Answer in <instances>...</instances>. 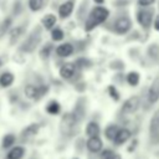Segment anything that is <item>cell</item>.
I'll return each mask as SVG.
<instances>
[{"label":"cell","mask_w":159,"mask_h":159,"mask_svg":"<svg viewBox=\"0 0 159 159\" xmlns=\"http://www.w3.org/2000/svg\"><path fill=\"white\" fill-rule=\"evenodd\" d=\"M76 124H77V120H76L75 116L72 114V112H67L62 116L61 124H60V130L63 135H70L73 132Z\"/></svg>","instance_id":"cell-3"},{"label":"cell","mask_w":159,"mask_h":159,"mask_svg":"<svg viewBox=\"0 0 159 159\" xmlns=\"http://www.w3.org/2000/svg\"><path fill=\"white\" fill-rule=\"evenodd\" d=\"M75 51V47L72 43L70 42H65V43H61L56 47V55L58 57H68L73 53Z\"/></svg>","instance_id":"cell-11"},{"label":"cell","mask_w":159,"mask_h":159,"mask_svg":"<svg viewBox=\"0 0 159 159\" xmlns=\"http://www.w3.org/2000/svg\"><path fill=\"white\" fill-rule=\"evenodd\" d=\"M11 22H12L11 17H6V19L2 20V22H1V25H0V37H2V36L5 35V32L10 29Z\"/></svg>","instance_id":"cell-29"},{"label":"cell","mask_w":159,"mask_h":159,"mask_svg":"<svg viewBox=\"0 0 159 159\" xmlns=\"http://www.w3.org/2000/svg\"><path fill=\"white\" fill-rule=\"evenodd\" d=\"M147 98H148V102L152 103V104L155 103L159 99V76H157L153 80V82H152V84L148 89Z\"/></svg>","instance_id":"cell-8"},{"label":"cell","mask_w":159,"mask_h":159,"mask_svg":"<svg viewBox=\"0 0 159 159\" xmlns=\"http://www.w3.org/2000/svg\"><path fill=\"white\" fill-rule=\"evenodd\" d=\"M24 31H25V26H16L15 29H12L10 31V43L16 42L20 39V36L24 34Z\"/></svg>","instance_id":"cell-19"},{"label":"cell","mask_w":159,"mask_h":159,"mask_svg":"<svg viewBox=\"0 0 159 159\" xmlns=\"http://www.w3.org/2000/svg\"><path fill=\"white\" fill-rule=\"evenodd\" d=\"M154 2H155V0H138V1H137V4H138L139 6H142V7L150 6V5H153Z\"/></svg>","instance_id":"cell-34"},{"label":"cell","mask_w":159,"mask_h":159,"mask_svg":"<svg viewBox=\"0 0 159 159\" xmlns=\"http://www.w3.org/2000/svg\"><path fill=\"white\" fill-rule=\"evenodd\" d=\"M43 6V0H29V7L32 11H39Z\"/></svg>","instance_id":"cell-31"},{"label":"cell","mask_w":159,"mask_h":159,"mask_svg":"<svg viewBox=\"0 0 159 159\" xmlns=\"http://www.w3.org/2000/svg\"><path fill=\"white\" fill-rule=\"evenodd\" d=\"M152 20H153L152 10H140L137 12V21L139 22V25H142V27L148 29L152 25Z\"/></svg>","instance_id":"cell-6"},{"label":"cell","mask_w":159,"mask_h":159,"mask_svg":"<svg viewBox=\"0 0 159 159\" xmlns=\"http://www.w3.org/2000/svg\"><path fill=\"white\" fill-rule=\"evenodd\" d=\"M31 159H36V158H31Z\"/></svg>","instance_id":"cell-41"},{"label":"cell","mask_w":159,"mask_h":159,"mask_svg":"<svg viewBox=\"0 0 159 159\" xmlns=\"http://www.w3.org/2000/svg\"><path fill=\"white\" fill-rule=\"evenodd\" d=\"M91 65H92V62H91L88 58H84V57H80V58H77L76 62H75L76 68H77V67H78V68H88V67H91Z\"/></svg>","instance_id":"cell-27"},{"label":"cell","mask_w":159,"mask_h":159,"mask_svg":"<svg viewBox=\"0 0 159 159\" xmlns=\"http://www.w3.org/2000/svg\"><path fill=\"white\" fill-rule=\"evenodd\" d=\"M135 147H137V140H133V142H132V147H130V148H128V152H132Z\"/></svg>","instance_id":"cell-38"},{"label":"cell","mask_w":159,"mask_h":159,"mask_svg":"<svg viewBox=\"0 0 159 159\" xmlns=\"http://www.w3.org/2000/svg\"><path fill=\"white\" fill-rule=\"evenodd\" d=\"M39 129H40V125L36 124V123H32V124L27 125V127L21 132V138H22V139L32 138V137H35V135L37 134Z\"/></svg>","instance_id":"cell-14"},{"label":"cell","mask_w":159,"mask_h":159,"mask_svg":"<svg viewBox=\"0 0 159 159\" xmlns=\"http://www.w3.org/2000/svg\"><path fill=\"white\" fill-rule=\"evenodd\" d=\"M40 42H41V29L36 27L27 36V39L22 42V45L20 46V50L22 52H32V51H35V48L37 47V45Z\"/></svg>","instance_id":"cell-2"},{"label":"cell","mask_w":159,"mask_h":159,"mask_svg":"<svg viewBox=\"0 0 159 159\" xmlns=\"http://www.w3.org/2000/svg\"><path fill=\"white\" fill-rule=\"evenodd\" d=\"M20 10H21V2H20V0H17V1L14 4V14L17 15V14L20 12Z\"/></svg>","instance_id":"cell-36"},{"label":"cell","mask_w":159,"mask_h":159,"mask_svg":"<svg viewBox=\"0 0 159 159\" xmlns=\"http://www.w3.org/2000/svg\"><path fill=\"white\" fill-rule=\"evenodd\" d=\"M125 80H127V82H128V84H129V86L135 87V86L139 83L140 76H139V73H138V72H135V71H130V72H128V73H127Z\"/></svg>","instance_id":"cell-20"},{"label":"cell","mask_w":159,"mask_h":159,"mask_svg":"<svg viewBox=\"0 0 159 159\" xmlns=\"http://www.w3.org/2000/svg\"><path fill=\"white\" fill-rule=\"evenodd\" d=\"M99 125L97 122H89L87 125H86V134L88 137H98L99 134Z\"/></svg>","instance_id":"cell-15"},{"label":"cell","mask_w":159,"mask_h":159,"mask_svg":"<svg viewBox=\"0 0 159 159\" xmlns=\"http://www.w3.org/2000/svg\"><path fill=\"white\" fill-rule=\"evenodd\" d=\"M149 129H150V133H153V132H159V109L155 111V113L153 114V117H152V119H150Z\"/></svg>","instance_id":"cell-25"},{"label":"cell","mask_w":159,"mask_h":159,"mask_svg":"<svg viewBox=\"0 0 159 159\" xmlns=\"http://www.w3.org/2000/svg\"><path fill=\"white\" fill-rule=\"evenodd\" d=\"M130 138V130L127 129V128H119L118 133L116 134L114 139H113V143L116 145H122L123 143H125L128 139Z\"/></svg>","instance_id":"cell-13"},{"label":"cell","mask_w":159,"mask_h":159,"mask_svg":"<svg viewBox=\"0 0 159 159\" xmlns=\"http://www.w3.org/2000/svg\"><path fill=\"white\" fill-rule=\"evenodd\" d=\"M118 130H119V127H118V125H116V124H109V125H107V128H106V130H104V135H106V138H107L108 140H112V142H113V139H114L116 134L118 133Z\"/></svg>","instance_id":"cell-22"},{"label":"cell","mask_w":159,"mask_h":159,"mask_svg":"<svg viewBox=\"0 0 159 159\" xmlns=\"http://www.w3.org/2000/svg\"><path fill=\"white\" fill-rule=\"evenodd\" d=\"M56 20L57 19H56V16L53 14H47V15H45L42 17V25H43V27L46 30H50V29H52L55 26Z\"/></svg>","instance_id":"cell-17"},{"label":"cell","mask_w":159,"mask_h":159,"mask_svg":"<svg viewBox=\"0 0 159 159\" xmlns=\"http://www.w3.org/2000/svg\"><path fill=\"white\" fill-rule=\"evenodd\" d=\"M132 27V21L127 16H120L114 21V31L117 34H127Z\"/></svg>","instance_id":"cell-5"},{"label":"cell","mask_w":159,"mask_h":159,"mask_svg":"<svg viewBox=\"0 0 159 159\" xmlns=\"http://www.w3.org/2000/svg\"><path fill=\"white\" fill-rule=\"evenodd\" d=\"M72 114L75 116L77 123H80L84 118V116H86V98L84 97H81V98L77 99Z\"/></svg>","instance_id":"cell-7"},{"label":"cell","mask_w":159,"mask_h":159,"mask_svg":"<svg viewBox=\"0 0 159 159\" xmlns=\"http://www.w3.org/2000/svg\"><path fill=\"white\" fill-rule=\"evenodd\" d=\"M14 82V75L11 72H4L0 76V86L1 87H9Z\"/></svg>","instance_id":"cell-18"},{"label":"cell","mask_w":159,"mask_h":159,"mask_svg":"<svg viewBox=\"0 0 159 159\" xmlns=\"http://www.w3.org/2000/svg\"><path fill=\"white\" fill-rule=\"evenodd\" d=\"M139 106H140V98L138 96H132L124 101L120 111L124 114H130V113H134L139 108Z\"/></svg>","instance_id":"cell-4"},{"label":"cell","mask_w":159,"mask_h":159,"mask_svg":"<svg viewBox=\"0 0 159 159\" xmlns=\"http://www.w3.org/2000/svg\"><path fill=\"white\" fill-rule=\"evenodd\" d=\"M108 93H109V97L113 99V101H118L119 99V92L117 91V88L114 86H109L108 87Z\"/></svg>","instance_id":"cell-33"},{"label":"cell","mask_w":159,"mask_h":159,"mask_svg":"<svg viewBox=\"0 0 159 159\" xmlns=\"http://www.w3.org/2000/svg\"><path fill=\"white\" fill-rule=\"evenodd\" d=\"M24 154H25V149L22 147H15L7 153L6 159H21Z\"/></svg>","instance_id":"cell-16"},{"label":"cell","mask_w":159,"mask_h":159,"mask_svg":"<svg viewBox=\"0 0 159 159\" xmlns=\"http://www.w3.org/2000/svg\"><path fill=\"white\" fill-rule=\"evenodd\" d=\"M73 7H75L73 0H67V1H65L63 4H61L60 7H58V15H60V17H61V19L68 17V16L72 14Z\"/></svg>","instance_id":"cell-10"},{"label":"cell","mask_w":159,"mask_h":159,"mask_svg":"<svg viewBox=\"0 0 159 159\" xmlns=\"http://www.w3.org/2000/svg\"><path fill=\"white\" fill-rule=\"evenodd\" d=\"M147 55H148V57H149L150 60H153V61L159 60V45L152 43V45L148 47V50H147Z\"/></svg>","instance_id":"cell-23"},{"label":"cell","mask_w":159,"mask_h":159,"mask_svg":"<svg viewBox=\"0 0 159 159\" xmlns=\"http://www.w3.org/2000/svg\"><path fill=\"white\" fill-rule=\"evenodd\" d=\"M65 34H63V30L60 29V27H55L52 31H51V37L53 41H61L63 39Z\"/></svg>","instance_id":"cell-30"},{"label":"cell","mask_w":159,"mask_h":159,"mask_svg":"<svg viewBox=\"0 0 159 159\" xmlns=\"http://www.w3.org/2000/svg\"><path fill=\"white\" fill-rule=\"evenodd\" d=\"M14 143H15V135H14V134H6V135L2 138V144H1V147H2L4 149H6V148H10Z\"/></svg>","instance_id":"cell-28"},{"label":"cell","mask_w":159,"mask_h":159,"mask_svg":"<svg viewBox=\"0 0 159 159\" xmlns=\"http://www.w3.org/2000/svg\"><path fill=\"white\" fill-rule=\"evenodd\" d=\"M25 96L30 99H39V89L34 84H27L25 87Z\"/></svg>","instance_id":"cell-21"},{"label":"cell","mask_w":159,"mask_h":159,"mask_svg":"<svg viewBox=\"0 0 159 159\" xmlns=\"http://www.w3.org/2000/svg\"><path fill=\"white\" fill-rule=\"evenodd\" d=\"M76 73V66L75 63H65L60 68V76L63 80H71Z\"/></svg>","instance_id":"cell-12"},{"label":"cell","mask_w":159,"mask_h":159,"mask_svg":"<svg viewBox=\"0 0 159 159\" xmlns=\"http://www.w3.org/2000/svg\"><path fill=\"white\" fill-rule=\"evenodd\" d=\"M60 111H61V106H60V103L57 101H50L47 103V106H46V112L48 114L55 116V114L60 113Z\"/></svg>","instance_id":"cell-24"},{"label":"cell","mask_w":159,"mask_h":159,"mask_svg":"<svg viewBox=\"0 0 159 159\" xmlns=\"http://www.w3.org/2000/svg\"><path fill=\"white\" fill-rule=\"evenodd\" d=\"M72 159H78V158H76V157H75V158H72Z\"/></svg>","instance_id":"cell-40"},{"label":"cell","mask_w":159,"mask_h":159,"mask_svg":"<svg viewBox=\"0 0 159 159\" xmlns=\"http://www.w3.org/2000/svg\"><path fill=\"white\" fill-rule=\"evenodd\" d=\"M109 16V11L108 9H106L104 6H96L91 10V12L88 14L87 19H86V22H84V30L87 32L92 31L93 29H96L98 25L103 24Z\"/></svg>","instance_id":"cell-1"},{"label":"cell","mask_w":159,"mask_h":159,"mask_svg":"<svg viewBox=\"0 0 159 159\" xmlns=\"http://www.w3.org/2000/svg\"><path fill=\"white\" fill-rule=\"evenodd\" d=\"M52 45L51 43H46L42 48H41V52H40V55H41V57L42 58H47L48 56H50V53H51V51H52Z\"/></svg>","instance_id":"cell-32"},{"label":"cell","mask_w":159,"mask_h":159,"mask_svg":"<svg viewBox=\"0 0 159 159\" xmlns=\"http://www.w3.org/2000/svg\"><path fill=\"white\" fill-rule=\"evenodd\" d=\"M86 147L91 153H99L102 150L103 143L98 137H89L88 140L86 142Z\"/></svg>","instance_id":"cell-9"},{"label":"cell","mask_w":159,"mask_h":159,"mask_svg":"<svg viewBox=\"0 0 159 159\" xmlns=\"http://www.w3.org/2000/svg\"><path fill=\"white\" fill-rule=\"evenodd\" d=\"M96 4H98V5H102L103 2H104V0H93Z\"/></svg>","instance_id":"cell-39"},{"label":"cell","mask_w":159,"mask_h":159,"mask_svg":"<svg viewBox=\"0 0 159 159\" xmlns=\"http://www.w3.org/2000/svg\"><path fill=\"white\" fill-rule=\"evenodd\" d=\"M150 140L153 144H159V132L150 133Z\"/></svg>","instance_id":"cell-35"},{"label":"cell","mask_w":159,"mask_h":159,"mask_svg":"<svg viewBox=\"0 0 159 159\" xmlns=\"http://www.w3.org/2000/svg\"><path fill=\"white\" fill-rule=\"evenodd\" d=\"M99 159H122V158L112 149H103L99 153Z\"/></svg>","instance_id":"cell-26"},{"label":"cell","mask_w":159,"mask_h":159,"mask_svg":"<svg viewBox=\"0 0 159 159\" xmlns=\"http://www.w3.org/2000/svg\"><path fill=\"white\" fill-rule=\"evenodd\" d=\"M154 29L157 30V31H159V15H157L155 16V19H154Z\"/></svg>","instance_id":"cell-37"}]
</instances>
